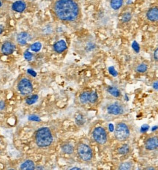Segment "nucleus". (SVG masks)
<instances>
[{"instance_id": "obj_9", "label": "nucleus", "mask_w": 158, "mask_h": 170, "mask_svg": "<svg viewBox=\"0 0 158 170\" xmlns=\"http://www.w3.org/2000/svg\"><path fill=\"white\" fill-rule=\"evenodd\" d=\"M146 19L151 22L158 21V7H152L146 12Z\"/></svg>"}, {"instance_id": "obj_31", "label": "nucleus", "mask_w": 158, "mask_h": 170, "mask_svg": "<svg viewBox=\"0 0 158 170\" xmlns=\"http://www.w3.org/2000/svg\"><path fill=\"white\" fill-rule=\"evenodd\" d=\"M109 72H110L111 74H112L114 76H117V72L115 70H114V67H110V68H109Z\"/></svg>"}, {"instance_id": "obj_1", "label": "nucleus", "mask_w": 158, "mask_h": 170, "mask_svg": "<svg viewBox=\"0 0 158 170\" xmlns=\"http://www.w3.org/2000/svg\"><path fill=\"white\" fill-rule=\"evenodd\" d=\"M51 10L56 19L65 24L75 23L81 18V9L75 0H54Z\"/></svg>"}, {"instance_id": "obj_27", "label": "nucleus", "mask_w": 158, "mask_h": 170, "mask_svg": "<svg viewBox=\"0 0 158 170\" xmlns=\"http://www.w3.org/2000/svg\"><path fill=\"white\" fill-rule=\"evenodd\" d=\"M23 56H24V58L26 59V60H27V61H31V60H32V58H33V55H32V53L28 52V51H26V52H24Z\"/></svg>"}, {"instance_id": "obj_4", "label": "nucleus", "mask_w": 158, "mask_h": 170, "mask_svg": "<svg viewBox=\"0 0 158 170\" xmlns=\"http://www.w3.org/2000/svg\"><path fill=\"white\" fill-rule=\"evenodd\" d=\"M130 136V129L129 125L125 122H118L114 128V136L119 142H125Z\"/></svg>"}, {"instance_id": "obj_24", "label": "nucleus", "mask_w": 158, "mask_h": 170, "mask_svg": "<svg viewBox=\"0 0 158 170\" xmlns=\"http://www.w3.org/2000/svg\"><path fill=\"white\" fill-rule=\"evenodd\" d=\"M132 19V14L129 12H126L121 16V21L123 23H128Z\"/></svg>"}, {"instance_id": "obj_10", "label": "nucleus", "mask_w": 158, "mask_h": 170, "mask_svg": "<svg viewBox=\"0 0 158 170\" xmlns=\"http://www.w3.org/2000/svg\"><path fill=\"white\" fill-rule=\"evenodd\" d=\"M16 46L12 42L10 41H6L3 43L2 45L1 52L5 55H10V54H12L15 51Z\"/></svg>"}, {"instance_id": "obj_12", "label": "nucleus", "mask_w": 158, "mask_h": 170, "mask_svg": "<svg viewBox=\"0 0 158 170\" xmlns=\"http://www.w3.org/2000/svg\"><path fill=\"white\" fill-rule=\"evenodd\" d=\"M53 49H54V51L55 52L58 53V54H61V53L64 52L67 49L66 42L64 40H60V41L54 43Z\"/></svg>"}, {"instance_id": "obj_37", "label": "nucleus", "mask_w": 158, "mask_h": 170, "mask_svg": "<svg viewBox=\"0 0 158 170\" xmlns=\"http://www.w3.org/2000/svg\"><path fill=\"white\" fill-rule=\"evenodd\" d=\"M109 128H111V129H110L111 131H113V130H114L113 125H109Z\"/></svg>"}, {"instance_id": "obj_29", "label": "nucleus", "mask_w": 158, "mask_h": 170, "mask_svg": "<svg viewBox=\"0 0 158 170\" xmlns=\"http://www.w3.org/2000/svg\"><path fill=\"white\" fill-rule=\"evenodd\" d=\"M153 56H154V60H155V61H157L158 62V47L155 49V50H154Z\"/></svg>"}, {"instance_id": "obj_30", "label": "nucleus", "mask_w": 158, "mask_h": 170, "mask_svg": "<svg viewBox=\"0 0 158 170\" xmlns=\"http://www.w3.org/2000/svg\"><path fill=\"white\" fill-rule=\"evenodd\" d=\"M27 73L32 76H34V77H35V76H37V74H36L35 71H34L33 70H31V69H28V70H27Z\"/></svg>"}, {"instance_id": "obj_35", "label": "nucleus", "mask_w": 158, "mask_h": 170, "mask_svg": "<svg viewBox=\"0 0 158 170\" xmlns=\"http://www.w3.org/2000/svg\"><path fill=\"white\" fill-rule=\"evenodd\" d=\"M3 31H4V27H3L2 25L0 24V34L2 33Z\"/></svg>"}, {"instance_id": "obj_5", "label": "nucleus", "mask_w": 158, "mask_h": 170, "mask_svg": "<svg viewBox=\"0 0 158 170\" xmlns=\"http://www.w3.org/2000/svg\"><path fill=\"white\" fill-rule=\"evenodd\" d=\"M92 138L97 144L100 145H104L108 142V135L104 128L98 126L92 131Z\"/></svg>"}, {"instance_id": "obj_8", "label": "nucleus", "mask_w": 158, "mask_h": 170, "mask_svg": "<svg viewBox=\"0 0 158 170\" xmlns=\"http://www.w3.org/2000/svg\"><path fill=\"white\" fill-rule=\"evenodd\" d=\"M144 147L149 151H153L158 149V136H153L147 138L144 142Z\"/></svg>"}, {"instance_id": "obj_23", "label": "nucleus", "mask_w": 158, "mask_h": 170, "mask_svg": "<svg viewBox=\"0 0 158 170\" xmlns=\"http://www.w3.org/2000/svg\"><path fill=\"white\" fill-rule=\"evenodd\" d=\"M41 48H42V44L41 43H40V42H36V43H33V44L30 46L31 51L33 52H40V51L41 50Z\"/></svg>"}, {"instance_id": "obj_22", "label": "nucleus", "mask_w": 158, "mask_h": 170, "mask_svg": "<svg viewBox=\"0 0 158 170\" xmlns=\"http://www.w3.org/2000/svg\"><path fill=\"white\" fill-rule=\"evenodd\" d=\"M38 100V96L37 95H32L30 97L26 98V103L28 104V105H32V104L35 103Z\"/></svg>"}, {"instance_id": "obj_7", "label": "nucleus", "mask_w": 158, "mask_h": 170, "mask_svg": "<svg viewBox=\"0 0 158 170\" xmlns=\"http://www.w3.org/2000/svg\"><path fill=\"white\" fill-rule=\"evenodd\" d=\"M107 111L111 115L119 116V115H121L125 113V106L119 101L113 102L107 107Z\"/></svg>"}, {"instance_id": "obj_20", "label": "nucleus", "mask_w": 158, "mask_h": 170, "mask_svg": "<svg viewBox=\"0 0 158 170\" xmlns=\"http://www.w3.org/2000/svg\"><path fill=\"white\" fill-rule=\"evenodd\" d=\"M119 169L121 170H130L132 169V164L130 161H125L120 164Z\"/></svg>"}, {"instance_id": "obj_32", "label": "nucleus", "mask_w": 158, "mask_h": 170, "mask_svg": "<svg viewBox=\"0 0 158 170\" xmlns=\"http://www.w3.org/2000/svg\"><path fill=\"white\" fill-rule=\"evenodd\" d=\"M5 109V103L4 100H0V111H3Z\"/></svg>"}, {"instance_id": "obj_15", "label": "nucleus", "mask_w": 158, "mask_h": 170, "mask_svg": "<svg viewBox=\"0 0 158 170\" xmlns=\"http://www.w3.org/2000/svg\"><path fill=\"white\" fill-rule=\"evenodd\" d=\"M91 91H83L79 96V100L81 103L88 104L90 102V96Z\"/></svg>"}, {"instance_id": "obj_25", "label": "nucleus", "mask_w": 158, "mask_h": 170, "mask_svg": "<svg viewBox=\"0 0 158 170\" xmlns=\"http://www.w3.org/2000/svg\"><path fill=\"white\" fill-rule=\"evenodd\" d=\"M147 70H148V66L145 63H141L137 67V68H136V71L139 73H141V74H143V73L146 72Z\"/></svg>"}, {"instance_id": "obj_2", "label": "nucleus", "mask_w": 158, "mask_h": 170, "mask_svg": "<svg viewBox=\"0 0 158 170\" xmlns=\"http://www.w3.org/2000/svg\"><path fill=\"white\" fill-rule=\"evenodd\" d=\"M54 141L51 131L48 127H42L37 129L34 133V142L37 147H48L51 145Z\"/></svg>"}, {"instance_id": "obj_19", "label": "nucleus", "mask_w": 158, "mask_h": 170, "mask_svg": "<svg viewBox=\"0 0 158 170\" xmlns=\"http://www.w3.org/2000/svg\"><path fill=\"white\" fill-rule=\"evenodd\" d=\"M130 152V146L127 144H124L119 147L118 153L121 155H127Z\"/></svg>"}, {"instance_id": "obj_33", "label": "nucleus", "mask_w": 158, "mask_h": 170, "mask_svg": "<svg viewBox=\"0 0 158 170\" xmlns=\"http://www.w3.org/2000/svg\"><path fill=\"white\" fill-rule=\"evenodd\" d=\"M132 46H133V49H135V51L136 52H139V46L138 45V43L136 42H134L133 44H132Z\"/></svg>"}, {"instance_id": "obj_6", "label": "nucleus", "mask_w": 158, "mask_h": 170, "mask_svg": "<svg viewBox=\"0 0 158 170\" xmlns=\"http://www.w3.org/2000/svg\"><path fill=\"white\" fill-rule=\"evenodd\" d=\"M18 89L23 96H30L33 91V85L30 78L22 76L18 82Z\"/></svg>"}, {"instance_id": "obj_13", "label": "nucleus", "mask_w": 158, "mask_h": 170, "mask_svg": "<svg viewBox=\"0 0 158 170\" xmlns=\"http://www.w3.org/2000/svg\"><path fill=\"white\" fill-rule=\"evenodd\" d=\"M30 40V34L26 32H22L17 35V42L20 45H25Z\"/></svg>"}, {"instance_id": "obj_17", "label": "nucleus", "mask_w": 158, "mask_h": 170, "mask_svg": "<svg viewBox=\"0 0 158 170\" xmlns=\"http://www.w3.org/2000/svg\"><path fill=\"white\" fill-rule=\"evenodd\" d=\"M124 0H111V8L114 10H118L122 6Z\"/></svg>"}, {"instance_id": "obj_26", "label": "nucleus", "mask_w": 158, "mask_h": 170, "mask_svg": "<svg viewBox=\"0 0 158 170\" xmlns=\"http://www.w3.org/2000/svg\"><path fill=\"white\" fill-rule=\"evenodd\" d=\"M75 122L79 125H82L84 123V118L82 114H79L75 116Z\"/></svg>"}, {"instance_id": "obj_14", "label": "nucleus", "mask_w": 158, "mask_h": 170, "mask_svg": "<svg viewBox=\"0 0 158 170\" xmlns=\"http://www.w3.org/2000/svg\"><path fill=\"white\" fill-rule=\"evenodd\" d=\"M61 151L67 155L73 154L74 151H75V148H74L73 146H72L71 144L68 143V142L61 144Z\"/></svg>"}, {"instance_id": "obj_21", "label": "nucleus", "mask_w": 158, "mask_h": 170, "mask_svg": "<svg viewBox=\"0 0 158 170\" xmlns=\"http://www.w3.org/2000/svg\"><path fill=\"white\" fill-rule=\"evenodd\" d=\"M97 100H98L97 93L94 92V91H91L90 96V102H89V103L94 104L95 103H97Z\"/></svg>"}, {"instance_id": "obj_39", "label": "nucleus", "mask_w": 158, "mask_h": 170, "mask_svg": "<svg viewBox=\"0 0 158 170\" xmlns=\"http://www.w3.org/2000/svg\"><path fill=\"white\" fill-rule=\"evenodd\" d=\"M2 5V2H1V1H0V8H1Z\"/></svg>"}, {"instance_id": "obj_28", "label": "nucleus", "mask_w": 158, "mask_h": 170, "mask_svg": "<svg viewBox=\"0 0 158 170\" xmlns=\"http://www.w3.org/2000/svg\"><path fill=\"white\" fill-rule=\"evenodd\" d=\"M28 119L29 120H30V121H37V122L40 121V118L38 116H37V115H30V116L28 118Z\"/></svg>"}, {"instance_id": "obj_3", "label": "nucleus", "mask_w": 158, "mask_h": 170, "mask_svg": "<svg viewBox=\"0 0 158 170\" xmlns=\"http://www.w3.org/2000/svg\"><path fill=\"white\" fill-rule=\"evenodd\" d=\"M78 157L82 161L90 162L94 158V153L90 145L83 142H79L75 147Z\"/></svg>"}, {"instance_id": "obj_16", "label": "nucleus", "mask_w": 158, "mask_h": 170, "mask_svg": "<svg viewBox=\"0 0 158 170\" xmlns=\"http://www.w3.org/2000/svg\"><path fill=\"white\" fill-rule=\"evenodd\" d=\"M21 169H35V164L32 160H26L23 162L20 166Z\"/></svg>"}, {"instance_id": "obj_11", "label": "nucleus", "mask_w": 158, "mask_h": 170, "mask_svg": "<svg viewBox=\"0 0 158 170\" xmlns=\"http://www.w3.org/2000/svg\"><path fill=\"white\" fill-rule=\"evenodd\" d=\"M26 4L23 0H18L12 5V10L17 13H23L26 10Z\"/></svg>"}, {"instance_id": "obj_38", "label": "nucleus", "mask_w": 158, "mask_h": 170, "mask_svg": "<svg viewBox=\"0 0 158 170\" xmlns=\"http://www.w3.org/2000/svg\"><path fill=\"white\" fill-rule=\"evenodd\" d=\"M71 169H80V168H78V167H73V168H71Z\"/></svg>"}, {"instance_id": "obj_36", "label": "nucleus", "mask_w": 158, "mask_h": 170, "mask_svg": "<svg viewBox=\"0 0 158 170\" xmlns=\"http://www.w3.org/2000/svg\"><path fill=\"white\" fill-rule=\"evenodd\" d=\"M148 128H149V126H147V125H146V127H143L142 128H141V131H147V130H148Z\"/></svg>"}, {"instance_id": "obj_18", "label": "nucleus", "mask_w": 158, "mask_h": 170, "mask_svg": "<svg viewBox=\"0 0 158 170\" xmlns=\"http://www.w3.org/2000/svg\"><path fill=\"white\" fill-rule=\"evenodd\" d=\"M108 92H109L112 96L115 97V98H119V97L121 96L120 91H119L117 87H109L108 88Z\"/></svg>"}, {"instance_id": "obj_34", "label": "nucleus", "mask_w": 158, "mask_h": 170, "mask_svg": "<svg viewBox=\"0 0 158 170\" xmlns=\"http://www.w3.org/2000/svg\"><path fill=\"white\" fill-rule=\"evenodd\" d=\"M152 87H153V88L154 89H156V90H158V81L154 82L153 85H152Z\"/></svg>"}]
</instances>
